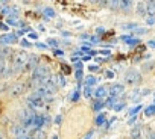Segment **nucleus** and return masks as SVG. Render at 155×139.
<instances>
[{"label":"nucleus","instance_id":"obj_31","mask_svg":"<svg viewBox=\"0 0 155 139\" xmlns=\"http://www.w3.org/2000/svg\"><path fill=\"white\" fill-rule=\"evenodd\" d=\"M140 109H141V104H137L135 107H132V109H131V112H129V115H134V116H135V113H137V112H138Z\"/></svg>","mask_w":155,"mask_h":139},{"label":"nucleus","instance_id":"obj_23","mask_svg":"<svg viewBox=\"0 0 155 139\" xmlns=\"http://www.w3.org/2000/svg\"><path fill=\"white\" fill-rule=\"evenodd\" d=\"M132 6V2H126V0H123V2H120V8H123L125 11H128L129 8Z\"/></svg>","mask_w":155,"mask_h":139},{"label":"nucleus","instance_id":"obj_30","mask_svg":"<svg viewBox=\"0 0 155 139\" xmlns=\"http://www.w3.org/2000/svg\"><path fill=\"white\" fill-rule=\"evenodd\" d=\"M104 106H105V104H104V103H102L101 100H97V101L94 103V106H93V109H94V110H101V109H102Z\"/></svg>","mask_w":155,"mask_h":139},{"label":"nucleus","instance_id":"obj_32","mask_svg":"<svg viewBox=\"0 0 155 139\" xmlns=\"http://www.w3.org/2000/svg\"><path fill=\"white\" fill-rule=\"evenodd\" d=\"M134 33H137V35H143V33H146V29H143V27H137V29L134 30Z\"/></svg>","mask_w":155,"mask_h":139},{"label":"nucleus","instance_id":"obj_38","mask_svg":"<svg viewBox=\"0 0 155 139\" xmlns=\"http://www.w3.org/2000/svg\"><path fill=\"white\" fill-rule=\"evenodd\" d=\"M147 45H149V47H152V48H155V39H150V41L147 42Z\"/></svg>","mask_w":155,"mask_h":139},{"label":"nucleus","instance_id":"obj_28","mask_svg":"<svg viewBox=\"0 0 155 139\" xmlns=\"http://www.w3.org/2000/svg\"><path fill=\"white\" fill-rule=\"evenodd\" d=\"M44 15H46V17H55V11H53L52 8H46V9H44Z\"/></svg>","mask_w":155,"mask_h":139},{"label":"nucleus","instance_id":"obj_18","mask_svg":"<svg viewBox=\"0 0 155 139\" xmlns=\"http://www.w3.org/2000/svg\"><path fill=\"white\" fill-rule=\"evenodd\" d=\"M84 80H85V86H90V88H91L93 85H96V83H97V79H96L94 76H87Z\"/></svg>","mask_w":155,"mask_h":139},{"label":"nucleus","instance_id":"obj_8","mask_svg":"<svg viewBox=\"0 0 155 139\" xmlns=\"http://www.w3.org/2000/svg\"><path fill=\"white\" fill-rule=\"evenodd\" d=\"M25 91H26V85H23V83H15V85H12V88L9 89V95H11L12 98H15V97H20Z\"/></svg>","mask_w":155,"mask_h":139},{"label":"nucleus","instance_id":"obj_35","mask_svg":"<svg viewBox=\"0 0 155 139\" xmlns=\"http://www.w3.org/2000/svg\"><path fill=\"white\" fill-rule=\"evenodd\" d=\"M47 44H49V45L56 47V45H58V41H56V39H49V41H47Z\"/></svg>","mask_w":155,"mask_h":139},{"label":"nucleus","instance_id":"obj_3","mask_svg":"<svg viewBox=\"0 0 155 139\" xmlns=\"http://www.w3.org/2000/svg\"><path fill=\"white\" fill-rule=\"evenodd\" d=\"M29 59V54L23 50H18V51H14V56H12V65L15 70H25V65Z\"/></svg>","mask_w":155,"mask_h":139},{"label":"nucleus","instance_id":"obj_27","mask_svg":"<svg viewBox=\"0 0 155 139\" xmlns=\"http://www.w3.org/2000/svg\"><path fill=\"white\" fill-rule=\"evenodd\" d=\"M5 71V57L2 56V53H0V74H2Z\"/></svg>","mask_w":155,"mask_h":139},{"label":"nucleus","instance_id":"obj_39","mask_svg":"<svg viewBox=\"0 0 155 139\" xmlns=\"http://www.w3.org/2000/svg\"><path fill=\"white\" fill-rule=\"evenodd\" d=\"M53 53H55V54H56V56H59V57H61V56H62V54H64V53H62V50H55V51H53Z\"/></svg>","mask_w":155,"mask_h":139},{"label":"nucleus","instance_id":"obj_42","mask_svg":"<svg viewBox=\"0 0 155 139\" xmlns=\"http://www.w3.org/2000/svg\"><path fill=\"white\" fill-rule=\"evenodd\" d=\"M29 38H32V39H37V33L31 32V33H29Z\"/></svg>","mask_w":155,"mask_h":139},{"label":"nucleus","instance_id":"obj_44","mask_svg":"<svg viewBox=\"0 0 155 139\" xmlns=\"http://www.w3.org/2000/svg\"><path fill=\"white\" fill-rule=\"evenodd\" d=\"M0 29H2V30H6L8 27H6V24H2V23H0Z\"/></svg>","mask_w":155,"mask_h":139},{"label":"nucleus","instance_id":"obj_48","mask_svg":"<svg viewBox=\"0 0 155 139\" xmlns=\"http://www.w3.org/2000/svg\"><path fill=\"white\" fill-rule=\"evenodd\" d=\"M0 139H2V136H0Z\"/></svg>","mask_w":155,"mask_h":139},{"label":"nucleus","instance_id":"obj_15","mask_svg":"<svg viewBox=\"0 0 155 139\" xmlns=\"http://www.w3.org/2000/svg\"><path fill=\"white\" fill-rule=\"evenodd\" d=\"M146 14H147V17H155V2L146 3Z\"/></svg>","mask_w":155,"mask_h":139},{"label":"nucleus","instance_id":"obj_2","mask_svg":"<svg viewBox=\"0 0 155 139\" xmlns=\"http://www.w3.org/2000/svg\"><path fill=\"white\" fill-rule=\"evenodd\" d=\"M55 91H56L55 85L52 83V80H49V82H46L44 85L38 86V88L35 89V94H38L43 100H53Z\"/></svg>","mask_w":155,"mask_h":139},{"label":"nucleus","instance_id":"obj_1","mask_svg":"<svg viewBox=\"0 0 155 139\" xmlns=\"http://www.w3.org/2000/svg\"><path fill=\"white\" fill-rule=\"evenodd\" d=\"M32 83L38 86L44 85L46 82L50 80V68L46 66V65H38L35 70H34V73H32Z\"/></svg>","mask_w":155,"mask_h":139},{"label":"nucleus","instance_id":"obj_46","mask_svg":"<svg viewBox=\"0 0 155 139\" xmlns=\"http://www.w3.org/2000/svg\"><path fill=\"white\" fill-rule=\"evenodd\" d=\"M52 139H58V136H53V137H52Z\"/></svg>","mask_w":155,"mask_h":139},{"label":"nucleus","instance_id":"obj_26","mask_svg":"<svg viewBox=\"0 0 155 139\" xmlns=\"http://www.w3.org/2000/svg\"><path fill=\"white\" fill-rule=\"evenodd\" d=\"M104 122H105V115H104V113H99L97 118H96V124L101 125V124H104Z\"/></svg>","mask_w":155,"mask_h":139},{"label":"nucleus","instance_id":"obj_19","mask_svg":"<svg viewBox=\"0 0 155 139\" xmlns=\"http://www.w3.org/2000/svg\"><path fill=\"white\" fill-rule=\"evenodd\" d=\"M137 12H138L140 15H146V3L140 2V3L137 5Z\"/></svg>","mask_w":155,"mask_h":139},{"label":"nucleus","instance_id":"obj_17","mask_svg":"<svg viewBox=\"0 0 155 139\" xmlns=\"http://www.w3.org/2000/svg\"><path fill=\"white\" fill-rule=\"evenodd\" d=\"M6 23H8L9 26H21V21L17 18V15H9L8 20H6Z\"/></svg>","mask_w":155,"mask_h":139},{"label":"nucleus","instance_id":"obj_20","mask_svg":"<svg viewBox=\"0 0 155 139\" xmlns=\"http://www.w3.org/2000/svg\"><path fill=\"white\" fill-rule=\"evenodd\" d=\"M144 115H146V116H152V115H155V104L147 106V107L144 109Z\"/></svg>","mask_w":155,"mask_h":139},{"label":"nucleus","instance_id":"obj_25","mask_svg":"<svg viewBox=\"0 0 155 139\" xmlns=\"http://www.w3.org/2000/svg\"><path fill=\"white\" fill-rule=\"evenodd\" d=\"M123 107H125V101H117V103L114 104V107H113V109L119 112V110H122Z\"/></svg>","mask_w":155,"mask_h":139},{"label":"nucleus","instance_id":"obj_24","mask_svg":"<svg viewBox=\"0 0 155 139\" xmlns=\"http://www.w3.org/2000/svg\"><path fill=\"white\" fill-rule=\"evenodd\" d=\"M122 29H125V30H129V29L135 30V29H137V24H135V23H129V24H122Z\"/></svg>","mask_w":155,"mask_h":139},{"label":"nucleus","instance_id":"obj_6","mask_svg":"<svg viewBox=\"0 0 155 139\" xmlns=\"http://www.w3.org/2000/svg\"><path fill=\"white\" fill-rule=\"evenodd\" d=\"M125 80L128 85H138L141 82V74L138 71H135V70H129L125 76Z\"/></svg>","mask_w":155,"mask_h":139},{"label":"nucleus","instance_id":"obj_22","mask_svg":"<svg viewBox=\"0 0 155 139\" xmlns=\"http://www.w3.org/2000/svg\"><path fill=\"white\" fill-rule=\"evenodd\" d=\"M93 92H94V91H93L90 86H85V88H84V95H85V98H90V97L93 95Z\"/></svg>","mask_w":155,"mask_h":139},{"label":"nucleus","instance_id":"obj_13","mask_svg":"<svg viewBox=\"0 0 155 139\" xmlns=\"http://www.w3.org/2000/svg\"><path fill=\"white\" fill-rule=\"evenodd\" d=\"M43 125H44V115H37V113H35L34 121H32V127H34L35 130H40Z\"/></svg>","mask_w":155,"mask_h":139},{"label":"nucleus","instance_id":"obj_33","mask_svg":"<svg viewBox=\"0 0 155 139\" xmlns=\"http://www.w3.org/2000/svg\"><path fill=\"white\" fill-rule=\"evenodd\" d=\"M146 23H147L149 26H153V24H155V17H147V18H146Z\"/></svg>","mask_w":155,"mask_h":139},{"label":"nucleus","instance_id":"obj_43","mask_svg":"<svg viewBox=\"0 0 155 139\" xmlns=\"http://www.w3.org/2000/svg\"><path fill=\"white\" fill-rule=\"evenodd\" d=\"M78 98H79V94H78V92H76V94H74V95H73V97H71V100H74V101H76V100H78Z\"/></svg>","mask_w":155,"mask_h":139},{"label":"nucleus","instance_id":"obj_14","mask_svg":"<svg viewBox=\"0 0 155 139\" xmlns=\"http://www.w3.org/2000/svg\"><path fill=\"white\" fill-rule=\"evenodd\" d=\"M93 95L97 98V100H101V98H104L105 95H108V86H99L94 92H93Z\"/></svg>","mask_w":155,"mask_h":139},{"label":"nucleus","instance_id":"obj_40","mask_svg":"<svg viewBox=\"0 0 155 139\" xmlns=\"http://www.w3.org/2000/svg\"><path fill=\"white\" fill-rule=\"evenodd\" d=\"M17 139H32V136H31V134H25V136H20V137H17Z\"/></svg>","mask_w":155,"mask_h":139},{"label":"nucleus","instance_id":"obj_10","mask_svg":"<svg viewBox=\"0 0 155 139\" xmlns=\"http://www.w3.org/2000/svg\"><path fill=\"white\" fill-rule=\"evenodd\" d=\"M15 41H17V35H12V33H6L0 36V44L2 45H9V44H14Z\"/></svg>","mask_w":155,"mask_h":139},{"label":"nucleus","instance_id":"obj_29","mask_svg":"<svg viewBox=\"0 0 155 139\" xmlns=\"http://www.w3.org/2000/svg\"><path fill=\"white\" fill-rule=\"evenodd\" d=\"M125 41H126L131 47H134V45H137V44H138V39H137V38H134V39H132V38H126Z\"/></svg>","mask_w":155,"mask_h":139},{"label":"nucleus","instance_id":"obj_41","mask_svg":"<svg viewBox=\"0 0 155 139\" xmlns=\"http://www.w3.org/2000/svg\"><path fill=\"white\" fill-rule=\"evenodd\" d=\"M37 47H40V48H46L47 45H46V44H43V42H37Z\"/></svg>","mask_w":155,"mask_h":139},{"label":"nucleus","instance_id":"obj_7","mask_svg":"<svg viewBox=\"0 0 155 139\" xmlns=\"http://www.w3.org/2000/svg\"><path fill=\"white\" fill-rule=\"evenodd\" d=\"M123 91H125V86L122 85V83H111L110 86H108V94H110V97H119V95H122L123 94Z\"/></svg>","mask_w":155,"mask_h":139},{"label":"nucleus","instance_id":"obj_36","mask_svg":"<svg viewBox=\"0 0 155 139\" xmlns=\"http://www.w3.org/2000/svg\"><path fill=\"white\" fill-rule=\"evenodd\" d=\"M105 76H107L108 79H113V77H114V73H113V71H107V73H105Z\"/></svg>","mask_w":155,"mask_h":139},{"label":"nucleus","instance_id":"obj_16","mask_svg":"<svg viewBox=\"0 0 155 139\" xmlns=\"http://www.w3.org/2000/svg\"><path fill=\"white\" fill-rule=\"evenodd\" d=\"M131 139H141V127L140 125H135L131 130Z\"/></svg>","mask_w":155,"mask_h":139},{"label":"nucleus","instance_id":"obj_11","mask_svg":"<svg viewBox=\"0 0 155 139\" xmlns=\"http://www.w3.org/2000/svg\"><path fill=\"white\" fill-rule=\"evenodd\" d=\"M50 80H52V83L55 85L56 89H58V88H62V86L65 85V79H64V76H61V74H53V76L50 77Z\"/></svg>","mask_w":155,"mask_h":139},{"label":"nucleus","instance_id":"obj_12","mask_svg":"<svg viewBox=\"0 0 155 139\" xmlns=\"http://www.w3.org/2000/svg\"><path fill=\"white\" fill-rule=\"evenodd\" d=\"M12 134H14L15 137H20V136L29 134V130H28V128H25L21 124H20V125H14V127H12Z\"/></svg>","mask_w":155,"mask_h":139},{"label":"nucleus","instance_id":"obj_34","mask_svg":"<svg viewBox=\"0 0 155 139\" xmlns=\"http://www.w3.org/2000/svg\"><path fill=\"white\" fill-rule=\"evenodd\" d=\"M20 44H21V45H23V47H29V45H32V44H31V42H29V41H28V39H25V38H23V39H21V42H20Z\"/></svg>","mask_w":155,"mask_h":139},{"label":"nucleus","instance_id":"obj_37","mask_svg":"<svg viewBox=\"0 0 155 139\" xmlns=\"http://www.w3.org/2000/svg\"><path fill=\"white\" fill-rule=\"evenodd\" d=\"M88 68H90V71H97V70H99L97 65H91V66H88Z\"/></svg>","mask_w":155,"mask_h":139},{"label":"nucleus","instance_id":"obj_45","mask_svg":"<svg viewBox=\"0 0 155 139\" xmlns=\"http://www.w3.org/2000/svg\"><path fill=\"white\" fill-rule=\"evenodd\" d=\"M91 136H93V131H90V133L85 136V139H91Z\"/></svg>","mask_w":155,"mask_h":139},{"label":"nucleus","instance_id":"obj_4","mask_svg":"<svg viewBox=\"0 0 155 139\" xmlns=\"http://www.w3.org/2000/svg\"><path fill=\"white\" fill-rule=\"evenodd\" d=\"M28 107L31 109V110H34V112H37V110H43L46 106H44V100L38 95V94H31L29 97H28Z\"/></svg>","mask_w":155,"mask_h":139},{"label":"nucleus","instance_id":"obj_21","mask_svg":"<svg viewBox=\"0 0 155 139\" xmlns=\"http://www.w3.org/2000/svg\"><path fill=\"white\" fill-rule=\"evenodd\" d=\"M116 103H117V98H116V97H108V98H107V101H105L104 104H105V106H108V107H114V104H116Z\"/></svg>","mask_w":155,"mask_h":139},{"label":"nucleus","instance_id":"obj_9","mask_svg":"<svg viewBox=\"0 0 155 139\" xmlns=\"http://www.w3.org/2000/svg\"><path fill=\"white\" fill-rule=\"evenodd\" d=\"M38 66V56L37 54H29V59H28V62H26V65H25V71H34V70Z\"/></svg>","mask_w":155,"mask_h":139},{"label":"nucleus","instance_id":"obj_47","mask_svg":"<svg viewBox=\"0 0 155 139\" xmlns=\"http://www.w3.org/2000/svg\"><path fill=\"white\" fill-rule=\"evenodd\" d=\"M0 9H2V5H0Z\"/></svg>","mask_w":155,"mask_h":139},{"label":"nucleus","instance_id":"obj_5","mask_svg":"<svg viewBox=\"0 0 155 139\" xmlns=\"http://www.w3.org/2000/svg\"><path fill=\"white\" fill-rule=\"evenodd\" d=\"M34 116H35V112H34V110H31L29 107L23 109V110L20 112V122H21V125H23L25 128H29V127H32Z\"/></svg>","mask_w":155,"mask_h":139}]
</instances>
